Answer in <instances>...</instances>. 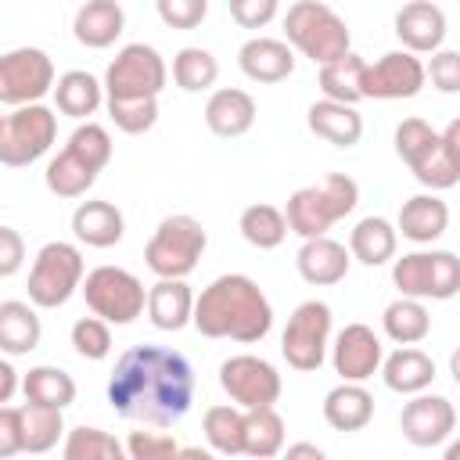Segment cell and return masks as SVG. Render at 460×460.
Instances as JSON below:
<instances>
[{
    "instance_id": "cell-1",
    "label": "cell",
    "mask_w": 460,
    "mask_h": 460,
    "mask_svg": "<svg viewBox=\"0 0 460 460\" xmlns=\"http://www.w3.org/2000/svg\"><path fill=\"white\" fill-rule=\"evenodd\" d=\"M108 402L126 420L169 428L183 420L194 402V370L176 349L133 345L119 356L111 370Z\"/></svg>"
},
{
    "instance_id": "cell-2",
    "label": "cell",
    "mask_w": 460,
    "mask_h": 460,
    "mask_svg": "<svg viewBox=\"0 0 460 460\" xmlns=\"http://www.w3.org/2000/svg\"><path fill=\"white\" fill-rule=\"evenodd\" d=\"M194 327L205 338H230V341L252 345V341H262L270 334L273 305L252 277L223 273L198 295Z\"/></svg>"
},
{
    "instance_id": "cell-3",
    "label": "cell",
    "mask_w": 460,
    "mask_h": 460,
    "mask_svg": "<svg viewBox=\"0 0 460 460\" xmlns=\"http://www.w3.org/2000/svg\"><path fill=\"white\" fill-rule=\"evenodd\" d=\"M359 201V183L345 172H327L320 183H309V187H298L291 198H288V226L302 237V241H313V237H327L331 223L345 219Z\"/></svg>"
},
{
    "instance_id": "cell-4",
    "label": "cell",
    "mask_w": 460,
    "mask_h": 460,
    "mask_svg": "<svg viewBox=\"0 0 460 460\" xmlns=\"http://www.w3.org/2000/svg\"><path fill=\"white\" fill-rule=\"evenodd\" d=\"M284 32L295 50H302L313 65H331L349 54V25L323 0H298L284 14Z\"/></svg>"
},
{
    "instance_id": "cell-5",
    "label": "cell",
    "mask_w": 460,
    "mask_h": 460,
    "mask_svg": "<svg viewBox=\"0 0 460 460\" xmlns=\"http://www.w3.org/2000/svg\"><path fill=\"white\" fill-rule=\"evenodd\" d=\"M205 244H208L205 226L194 216L180 212V216H165L158 223V230L151 234V241L144 248V259L158 280H183L187 273H194Z\"/></svg>"
},
{
    "instance_id": "cell-6",
    "label": "cell",
    "mask_w": 460,
    "mask_h": 460,
    "mask_svg": "<svg viewBox=\"0 0 460 460\" xmlns=\"http://www.w3.org/2000/svg\"><path fill=\"white\" fill-rule=\"evenodd\" d=\"M83 288V255L68 241H47L29 270V302L40 309L65 305Z\"/></svg>"
},
{
    "instance_id": "cell-7",
    "label": "cell",
    "mask_w": 460,
    "mask_h": 460,
    "mask_svg": "<svg viewBox=\"0 0 460 460\" xmlns=\"http://www.w3.org/2000/svg\"><path fill=\"white\" fill-rule=\"evenodd\" d=\"M392 280L402 298H435L446 302L460 295V259L453 252H410L395 259Z\"/></svg>"
},
{
    "instance_id": "cell-8",
    "label": "cell",
    "mask_w": 460,
    "mask_h": 460,
    "mask_svg": "<svg viewBox=\"0 0 460 460\" xmlns=\"http://www.w3.org/2000/svg\"><path fill=\"white\" fill-rule=\"evenodd\" d=\"M54 137H58V115L47 104L14 108L0 122V162L11 169L32 165L50 151Z\"/></svg>"
},
{
    "instance_id": "cell-9",
    "label": "cell",
    "mask_w": 460,
    "mask_h": 460,
    "mask_svg": "<svg viewBox=\"0 0 460 460\" xmlns=\"http://www.w3.org/2000/svg\"><path fill=\"white\" fill-rule=\"evenodd\" d=\"M83 298H86L90 313L101 316L104 323H133L147 305L144 284L122 266L90 270L83 280Z\"/></svg>"
},
{
    "instance_id": "cell-10",
    "label": "cell",
    "mask_w": 460,
    "mask_h": 460,
    "mask_svg": "<svg viewBox=\"0 0 460 460\" xmlns=\"http://www.w3.org/2000/svg\"><path fill=\"white\" fill-rule=\"evenodd\" d=\"M165 61L147 43H126L115 61L104 72V93L108 101H137V97H158L165 90Z\"/></svg>"
},
{
    "instance_id": "cell-11",
    "label": "cell",
    "mask_w": 460,
    "mask_h": 460,
    "mask_svg": "<svg viewBox=\"0 0 460 460\" xmlns=\"http://www.w3.org/2000/svg\"><path fill=\"white\" fill-rule=\"evenodd\" d=\"M327 338H331V305L320 298H309L288 316V327L280 334V352L288 367L309 374L323 367Z\"/></svg>"
},
{
    "instance_id": "cell-12",
    "label": "cell",
    "mask_w": 460,
    "mask_h": 460,
    "mask_svg": "<svg viewBox=\"0 0 460 460\" xmlns=\"http://www.w3.org/2000/svg\"><path fill=\"white\" fill-rule=\"evenodd\" d=\"M58 86L54 61L40 47H18L0 58V101L11 108L40 104L43 93Z\"/></svg>"
},
{
    "instance_id": "cell-13",
    "label": "cell",
    "mask_w": 460,
    "mask_h": 460,
    "mask_svg": "<svg viewBox=\"0 0 460 460\" xmlns=\"http://www.w3.org/2000/svg\"><path fill=\"white\" fill-rule=\"evenodd\" d=\"M219 385L230 395V402H237L244 413L248 410H273V402L280 399V374L273 363H266L262 356L241 352L219 363Z\"/></svg>"
},
{
    "instance_id": "cell-14",
    "label": "cell",
    "mask_w": 460,
    "mask_h": 460,
    "mask_svg": "<svg viewBox=\"0 0 460 460\" xmlns=\"http://www.w3.org/2000/svg\"><path fill=\"white\" fill-rule=\"evenodd\" d=\"M424 79H428V68H424V61L417 54H410V50H388L374 65H367L363 97H374V101L417 97L424 90Z\"/></svg>"
},
{
    "instance_id": "cell-15",
    "label": "cell",
    "mask_w": 460,
    "mask_h": 460,
    "mask_svg": "<svg viewBox=\"0 0 460 460\" xmlns=\"http://www.w3.org/2000/svg\"><path fill=\"white\" fill-rule=\"evenodd\" d=\"M399 428H402V438L410 446H420V449H431V446H442L453 428H456V410L446 395H413L402 413H399Z\"/></svg>"
},
{
    "instance_id": "cell-16",
    "label": "cell",
    "mask_w": 460,
    "mask_h": 460,
    "mask_svg": "<svg viewBox=\"0 0 460 460\" xmlns=\"http://www.w3.org/2000/svg\"><path fill=\"white\" fill-rule=\"evenodd\" d=\"M331 359H334V370L341 374V381L363 385L367 377H374L381 370L385 349H381V338L367 323H349V327L338 331Z\"/></svg>"
},
{
    "instance_id": "cell-17",
    "label": "cell",
    "mask_w": 460,
    "mask_h": 460,
    "mask_svg": "<svg viewBox=\"0 0 460 460\" xmlns=\"http://www.w3.org/2000/svg\"><path fill=\"white\" fill-rule=\"evenodd\" d=\"M395 36L402 40V50L410 54H435L446 40V14L431 0L402 4L395 14Z\"/></svg>"
},
{
    "instance_id": "cell-18",
    "label": "cell",
    "mask_w": 460,
    "mask_h": 460,
    "mask_svg": "<svg viewBox=\"0 0 460 460\" xmlns=\"http://www.w3.org/2000/svg\"><path fill=\"white\" fill-rule=\"evenodd\" d=\"M349 262L352 255L345 252V244L331 241V237H313V241H302L298 255H295V266H298V277L313 288H331L338 280H345L349 273Z\"/></svg>"
},
{
    "instance_id": "cell-19",
    "label": "cell",
    "mask_w": 460,
    "mask_h": 460,
    "mask_svg": "<svg viewBox=\"0 0 460 460\" xmlns=\"http://www.w3.org/2000/svg\"><path fill=\"white\" fill-rule=\"evenodd\" d=\"M205 126L223 140L244 137L255 126V97L248 90H237V86L216 90L205 104Z\"/></svg>"
},
{
    "instance_id": "cell-20",
    "label": "cell",
    "mask_w": 460,
    "mask_h": 460,
    "mask_svg": "<svg viewBox=\"0 0 460 460\" xmlns=\"http://www.w3.org/2000/svg\"><path fill=\"white\" fill-rule=\"evenodd\" d=\"M237 65L248 79L255 83H280L295 72V54L284 40L273 36H252L241 50H237Z\"/></svg>"
},
{
    "instance_id": "cell-21",
    "label": "cell",
    "mask_w": 460,
    "mask_h": 460,
    "mask_svg": "<svg viewBox=\"0 0 460 460\" xmlns=\"http://www.w3.org/2000/svg\"><path fill=\"white\" fill-rule=\"evenodd\" d=\"M126 29V11L122 4L115 0H86L75 18H72V32L83 47L90 50H101V47H111Z\"/></svg>"
},
{
    "instance_id": "cell-22",
    "label": "cell",
    "mask_w": 460,
    "mask_h": 460,
    "mask_svg": "<svg viewBox=\"0 0 460 460\" xmlns=\"http://www.w3.org/2000/svg\"><path fill=\"white\" fill-rule=\"evenodd\" d=\"M449 226V205L438 194H413L399 208V234L413 244H431Z\"/></svg>"
},
{
    "instance_id": "cell-23",
    "label": "cell",
    "mask_w": 460,
    "mask_h": 460,
    "mask_svg": "<svg viewBox=\"0 0 460 460\" xmlns=\"http://www.w3.org/2000/svg\"><path fill=\"white\" fill-rule=\"evenodd\" d=\"M305 122L320 140H327L334 147H352L363 137V115L352 104H338V101H327V97L309 104Z\"/></svg>"
},
{
    "instance_id": "cell-24",
    "label": "cell",
    "mask_w": 460,
    "mask_h": 460,
    "mask_svg": "<svg viewBox=\"0 0 460 460\" xmlns=\"http://www.w3.org/2000/svg\"><path fill=\"white\" fill-rule=\"evenodd\" d=\"M194 305L198 298L183 280H158L147 291V316L158 331H183L194 323Z\"/></svg>"
},
{
    "instance_id": "cell-25",
    "label": "cell",
    "mask_w": 460,
    "mask_h": 460,
    "mask_svg": "<svg viewBox=\"0 0 460 460\" xmlns=\"http://www.w3.org/2000/svg\"><path fill=\"white\" fill-rule=\"evenodd\" d=\"M72 234L90 248H111L126 234V219L111 201H83L72 212Z\"/></svg>"
},
{
    "instance_id": "cell-26",
    "label": "cell",
    "mask_w": 460,
    "mask_h": 460,
    "mask_svg": "<svg viewBox=\"0 0 460 460\" xmlns=\"http://www.w3.org/2000/svg\"><path fill=\"white\" fill-rule=\"evenodd\" d=\"M381 377L392 392L399 395H420L431 381H435V359L413 345L395 349L385 363H381Z\"/></svg>"
},
{
    "instance_id": "cell-27",
    "label": "cell",
    "mask_w": 460,
    "mask_h": 460,
    "mask_svg": "<svg viewBox=\"0 0 460 460\" xmlns=\"http://www.w3.org/2000/svg\"><path fill=\"white\" fill-rule=\"evenodd\" d=\"M370 417H374V395L363 385L341 381L323 395V420L334 431H359L370 424Z\"/></svg>"
},
{
    "instance_id": "cell-28",
    "label": "cell",
    "mask_w": 460,
    "mask_h": 460,
    "mask_svg": "<svg viewBox=\"0 0 460 460\" xmlns=\"http://www.w3.org/2000/svg\"><path fill=\"white\" fill-rule=\"evenodd\" d=\"M395 244L399 230L385 216H367L349 234V255L363 266H385L388 259H395Z\"/></svg>"
},
{
    "instance_id": "cell-29",
    "label": "cell",
    "mask_w": 460,
    "mask_h": 460,
    "mask_svg": "<svg viewBox=\"0 0 460 460\" xmlns=\"http://www.w3.org/2000/svg\"><path fill=\"white\" fill-rule=\"evenodd\" d=\"M40 338H43V327L29 302H18V298L0 302V349L7 356L32 352L40 345Z\"/></svg>"
},
{
    "instance_id": "cell-30",
    "label": "cell",
    "mask_w": 460,
    "mask_h": 460,
    "mask_svg": "<svg viewBox=\"0 0 460 460\" xmlns=\"http://www.w3.org/2000/svg\"><path fill=\"white\" fill-rule=\"evenodd\" d=\"M22 392H25V402H36V406H54V410H65L75 402V381L68 370L61 367H32L25 377H22Z\"/></svg>"
},
{
    "instance_id": "cell-31",
    "label": "cell",
    "mask_w": 460,
    "mask_h": 460,
    "mask_svg": "<svg viewBox=\"0 0 460 460\" xmlns=\"http://www.w3.org/2000/svg\"><path fill=\"white\" fill-rule=\"evenodd\" d=\"M363 75H367V61L349 50L345 58L320 68V90H323L327 101L356 108V101H363Z\"/></svg>"
},
{
    "instance_id": "cell-32",
    "label": "cell",
    "mask_w": 460,
    "mask_h": 460,
    "mask_svg": "<svg viewBox=\"0 0 460 460\" xmlns=\"http://www.w3.org/2000/svg\"><path fill=\"white\" fill-rule=\"evenodd\" d=\"M101 90H104V86H101L90 72L72 68V72L58 75V86H54L58 111L68 115V119H86V115H93V111L101 108V97H104Z\"/></svg>"
},
{
    "instance_id": "cell-33",
    "label": "cell",
    "mask_w": 460,
    "mask_h": 460,
    "mask_svg": "<svg viewBox=\"0 0 460 460\" xmlns=\"http://www.w3.org/2000/svg\"><path fill=\"white\" fill-rule=\"evenodd\" d=\"M237 230H241V237H244L252 248L270 252V248L284 244V237H288V230H291V226H288V216H284L277 205L255 201V205H248V208L241 212Z\"/></svg>"
},
{
    "instance_id": "cell-34",
    "label": "cell",
    "mask_w": 460,
    "mask_h": 460,
    "mask_svg": "<svg viewBox=\"0 0 460 460\" xmlns=\"http://www.w3.org/2000/svg\"><path fill=\"white\" fill-rule=\"evenodd\" d=\"M381 327H385V334H388L395 345H417V341L428 338V331H431V316H428L424 302H417V298H402V295H399L395 302L385 305Z\"/></svg>"
},
{
    "instance_id": "cell-35",
    "label": "cell",
    "mask_w": 460,
    "mask_h": 460,
    "mask_svg": "<svg viewBox=\"0 0 460 460\" xmlns=\"http://www.w3.org/2000/svg\"><path fill=\"white\" fill-rule=\"evenodd\" d=\"M43 180H47V190L58 194V198H83V194L97 183V169H90L83 158H75V155L65 147L61 155H54V158L47 162Z\"/></svg>"
},
{
    "instance_id": "cell-36",
    "label": "cell",
    "mask_w": 460,
    "mask_h": 460,
    "mask_svg": "<svg viewBox=\"0 0 460 460\" xmlns=\"http://www.w3.org/2000/svg\"><path fill=\"white\" fill-rule=\"evenodd\" d=\"M284 449V417L277 410H248L244 413V456L273 460Z\"/></svg>"
},
{
    "instance_id": "cell-37",
    "label": "cell",
    "mask_w": 460,
    "mask_h": 460,
    "mask_svg": "<svg viewBox=\"0 0 460 460\" xmlns=\"http://www.w3.org/2000/svg\"><path fill=\"white\" fill-rule=\"evenodd\" d=\"M201 431L208 446L223 456H241L244 453V410L237 406H208Z\"/></svg>"
},
{
    "instance_id": "cell-38",
    "label": "cell",
    "mask_w": 460,
    "mask_h": 460,
    "mask_svg": "<svg viewBox=\"0 0 460 460\" xmlns=\"http://www.w3.org/2000/svg\"><path fill=\"white\" fill-rule=\"evenodd\" d=\"M438 151H442V133H435L424 119H402L395 126V155L410 165V172H417Z\"/></svg>"
},
{
    "instance_id": "cell-39",
    "label": "cell",
    "mask_w": 460,
    "mask_h": 460,
    "mask_svg": "<svg viewBox=\"0 0 460 460\" xmlns=\"http://www.w3.org/2000/svg\"><path fill=\"white\" fill-rule=\"evenodd\" d=\"M61 435H65L61 410L36 406V402L22 406V442H25V453H47V449L58 446Z\"/></svg>"
},
{
    "instance_id": "cell-40",
    "label": "cell",
    "mask_w": 460,
    "mask_h": 460,
    "mask_svg": "<svg viewBox=\"0 0 460 460\" xmlns=\"http://www.w3.org/2000/svg\"><path fill=\"white\" fill-rule=\"evenodd\" d=\"M216 79H219V61L212 58V50H205V47H183L172 58V83L180 90L198 93V90H208Z\"/></svg>"
},
{
    "instance_id": "cell-41",
    "label": "cell",
    "mask_w": 460,
    "mask_h": 460,
    "mask_svg": "<svg viewBox=\"0 0 460 460\" xmlns=\"http://www.w3.org/2000/svg\"><path fill=\"white\" fill-rule=\"evenodd\" d=\"M65 460H129L122 442L101 428H72L65 435Z\"/></svg>"
},
{
    "instance_id": "cell-42",
    "label": "cell",
    "mask_w": 460,
    "mask_h": 460,
    "mask_svg": "<svg viewBox=\"0 0 460 460\" xmlns=\"http://www.w3.org/2000/svg\"><path fill=\"white\" fill-rule=\"evenodd\" d=\"M65 147H68L75 158H83L90 169H97V172L111 162V137H108V129L97 126V122H83V126H75V133L68 137Z\"/></svg>"
},
{
    "instance_id": "cell-43",
    "label": "cell",
    "mask_w": 460,
    "mask_h": 460,
    "mask_svg": "<svg viewBox=\"0 0 460 460\" xmlns=\"http://www.w3.org/2000/svg\"><path fill=\"white\" fill-rule=\"evenodd\" d=\"M108 115L111 122L129 133L140 137L158 122V97H137V101H108Z\"/></svg>"
},
{
    "instance_id": "cell-44",
    "label": "cell",
    "mask_w": 460,
    "mask_h": 460,
    "mask_svg": "<svg viewBox=\"0 0 460 460\" xmlns=\"http://www.w3.org/2000/svg\"><path fill=\"white\" fill-rule=\"evenodd\" d=\"M72 349L83 359H104L111 352V331L101 316H79L72 323Z\"/></svg>"
},
{
    "instance_id": "cell-45",
    "label": "cell",
    "mask_w": 460,
    "mask_h": 460,
    "mask_svg": "<svg viewBox=\"0 0 460 460\" xmlns=\"http://www.w3.org/2000/svg\"><path fill=\"white\" fill-rule=\"evenodd\" d=\"M126 453L129 460H165V456H176L180 446L172 442V435H162V431H129Z\"/></svg>"
},
{
    "instance_id": "cell-46",
    "label": "cell",
    "mask_w": 460,
    "mask_h": 460,
    "mask_svg": "<svg viewBox=\"0 0 460 460\" xmlns=\"http://www.w3.org/2000/svg\"><path fill=\"white\" fill-rule=\"evenodd\" d=\"M158 18L172 29H198L208 14V4L205 0H158Z\"/></svg>"
},
{
    "instance_id": "cell-47",
    "label": "cell",
    "mask_w": 460,
    "mask_h": 460,
    "mask_svg": "<svg viewBox=\"0 0 460 460\" xmlns=\"http://www.w3.org/2000/svg\"><path fill=\"white\" fill-rule=\"evenodd\" d=\"M424 68L438 93H460V50H435Z\"/></svg>"
},
{
    "instance_id": "cell-48",
    "label": "cell",
    "mask_w": 460,
    "mask_h": 460,
    "mask_svg": "<svg viewBox=\"0 0 460 460\" xmlns=\"http://www.w3.org/2000/svg\"><path fill=\"white\" fill-rule=\"evenodd\" d=\"M230 7V18L241 25V29H262L266 22L277 18V0H226Z\"/></svg>"
},
{
    "instance_id": "cell-49",
    "label": "cell",
    "mask_w": 460,
    "mask_h": 460,
    "mask_svg": "<svg viewBox=\"0 0 460 460\" xmlns=\"http://www.w3.org/2000/svg\"><path fill=\"white\" fill-rule=\"evenodd\" d=\"M14 453H25V442H22V406H4L0 410V456L11 460Z\"/></svg>"
},
{
    "instance_id": "cell-50",
    "label": "cell",
    "mask_w": 460,
    "mask_h": 460,
    "mask_svg": "<svg viewBox=\"0 0 460 460\" xmlns=\"http://www.w3.org/2000/svg\"><path fill=\"white\" fill-rule=\"evenodd\" d=\"M22 259H25L22 234L14 226H0V277H14Z\"/></svg>"
},
{
    "instance_id": "cell-51",
    "label": "cell",
    "mask_w": 460,
    "mask_h": 460,
    "mask_svg": "<svg viewBox=\"0 0 460 460\" xmlns=\"http://www.w3.org/2000/svg\"><path fill=\"white\" fill-rule=\"evenodd\" d=\"M442 155H446L449 165L460 172V119H453V122L442 129Z\"/></svg>"
},
{
    "instance_id": "cell-52",
    "label": "cell",
    "mask_w": 460,
    "mask_h": 460,
    "mask_svg": "<svg viewBox=\"0 0 460 460\" xmlns=\"http://www.w3.org/2000/svg\"><path fill=\"white\" fill-rule=\"evenodd\" d=\"M284 460H327V453L313 442H295V446L284 449Z\"/></svg>"
},
{
    "instance_id": "cell-53",
    "label": "cell",
    "mask_w": 460,
    "mask_h": 460,
    "mask_svg": "<svg viewBox=\"0 0 460 460\" xmlns=\"http://www.w3.org/2000/svg\"><path fill=\"white\" fill-rule=\"evenodd\" d=\"M14 388H18V374H14V367L4 359V363H0V402H11Z\"/></svg>"
},
{
    "instance_id": "cell-54",
    "label": "cell",
    "mask_w": 460,
    "mask_h": 460,
    "mask_svg": "<svg viewBox=\"0 0 460 460\" xmlns=\"http://www.w3.org/2000/svg\"><path fill=\"white\" fill-rule=\"evenodd\" d=\"M180 460H216L208 449H201V446H183L180 449Z\"/></svg>"
},
{
    "instance_id": "cell-55",
    "label": "cell",
    "mask_w": 460,
    "mask_h": 460,
    "mask_svg": "<svg viewBox=\"0 0 460 460\" xmlns=\"http://www.w3.org/2000/svg\"><path fill=\"white\" fill-rule=\"evenodd\" d=\"M449 374H453V381L460 385V349H456V352L449 356Z\"/></svg>"
},
{
    "instance_id": "cell-56",
    "label": "cell",
    "mask_w": 460,
    "mask_h": 460,
    "mask_svg": "<svg viewBox=\"0 0 460 460\" xmlns=\"http://www.w3.org/2000/svg\"><path fill=\"white\" fill-rule=\"evenodd\" d=\"M442 460H460V438H453V442L446 446V453H442Z\"/></svg>"
},
{
    "instance_id": "cell-57",
    "label": "cell",
    "mask_w": 460,
    "mask_h": 460,
    "mask_svg": "<svg viewBox=\"0 0 460 460\" xmlns=\"http://www.w3.org/2000/svg\"><path fill=\"white\" fill-rule=\"evenodd\" d=\"M165 460H180V453H176V456H165Z\"/></svg>"
}]
</instances>
